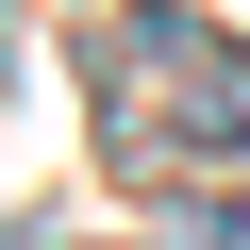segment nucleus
I'll use <instances>...</instances> for the list:
<instances>
[{
	"label": "nucleus",
	"mask_w": 250,
	"mask_h": 250,
	"mask_svg": "<svg viewBox=\"0 0 250 250\" xmlns=\"http://www.w3.org/2000/svg\"><path fill=\"white\" fill-rule=\"evenodd\" d=\"M100 134H117V167H233L250 150V50H217L184 0H134L100 34Z\"/></svg>",
	"instance_id": "obj_1"
}]
</instances>
